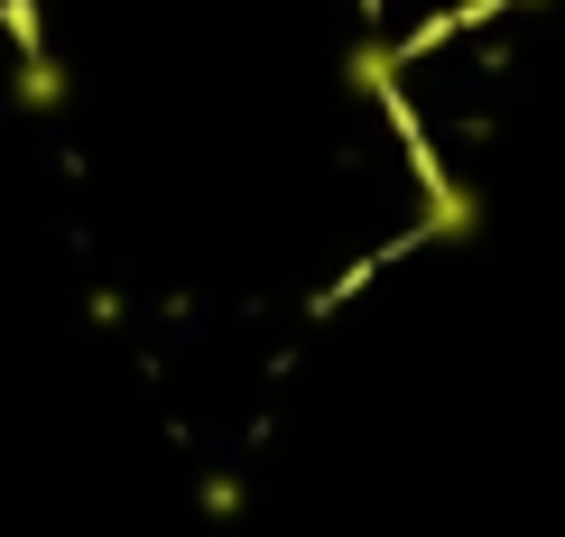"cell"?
<instances>
[{
	"mask_svg": "<svg viewBox=\"0 0 565 537\" xmlns=\"http://www.w3.org/2000/svg\"><path fill=\"white\" fill-rule=\"evenodd\" d=\"M19 103H29V111L65 103V65H56V56H38V46H29V75H19Z\"/></svg>",
	"mask_w": 565,
	"mask_h": 537,
	"instance_id": "obj_1",
	"label": "cell"
}]
</instances>
